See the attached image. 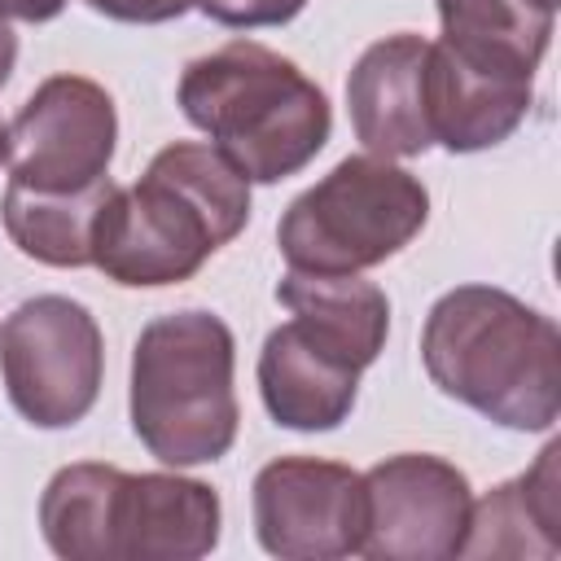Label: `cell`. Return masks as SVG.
Returning <instances> with one entry per match:
<instances>
[{"label": "cell", "mask_w": 561, "mask_h": 561, "mask_svg": "<svg viewBox=\"0 0 561 561\" xmlns=\"http://www.w3.org/2000/svg\"><path fill=\"white\" fill-rule=\"evenodd\" d=\"M250 219V180L215 149L175 140L153 153L131 188L105 197L92 263L131 289L180 285Z\"/></svg>", "instance_id": "1"}, {"label": "cell", "mask_w": 561, "mask_h": 561, "mask_svg": "<svg viewBox=\"0 0 561 561\" xmlns=\"http://www.w3.org/2000/svg\"><path fill=\"white\" fill-rule=\"evenodd\" d=\"M430 381L508 430H552L561 412L557 324L495 285H456L421 329Z\"/></svg>", "instance_id": "2"}, {"label": "cell", "mask_w": 561, "mask_h": 561, "mask_svg": "<svg viewBox=\"0 0 561 561\" xmlns=\"http://www.w3.org/2000/svg\"><path fill=\"white\" fill-rule=\"evenodd\" d=\"M180 110L250 184H276L302 171L333 127L324 92L289 57L254 39H232L188 61Z\"/></svg>", "instance_id": "3"}, {"label": "cell", "mask_w": 561, "mask_h": 561, "mask_svg": "<svg viewBox=\"0 0 561 561\" xmlns=\"http://www.w3.org/2000/svg\"><path fill=\"white\" fill-rule=\"evenodd\" d=\"M232 329L210 311H171L131 351V430L162 465H210L237 438Z\"/></svg>", "instance_id": "4"}, {"label": "cell", "mask_w": 561, "mask_h": 561, "mask_svg": "<svg viewBox=\"0 0 561 561\" xmlns=\"http://www.w3.org/2000/svg\"><path fill=\"white\" fill-rule=\"evenodd\" d=\"M430 219L425 184L377 153L342 158L289 202L276 245L298 272H364L394 259Z\"/></svg>", "instance_id": "5"}, {"label": "cell", "mask_w": 561, "mask_h": 561, "mask_svg": "<svg viewBox=\"0 0 561 561\" xmlns=\"http://www.w3.org/2000/svg\"><path fill=\"white\" fill-rule=\"evenodd\" d=\"M105 342L92 311L61 294L18 302L0 324V377L9 403L39 430L83 421L101 394Z\"/></svg>", "instance_id": "6"}, {"label": "cell", "mask_w": 561, "mask_h": 561, "mask_svg": "<svg viewBox=\"0 0 561 561\" xmlns=\"http://www.w3.org/2000/svg\"><path fill=\"white\" fill-rule=\"evenodd\" d=\"M118 140V114L101 83L83 75L44 79L9 123L13 184L75 193L105 180Z\"/></svg>", "instance_id": "7"}, {"label": "cell", "mask_w": 561, "mask_h": 561, "mask_svg": "<svg viewBox=\"0 0 561 561\" xmlns=\"http://www.w3.org/2000/svg\"><path fill=\"white\" fill-rule=\"evenodd\" d=\"M469 478L421 451L390 456L364 473V539L373 561H447L460 557L469 526Z\"/></svg>", "instance_id": "8"}, {"label": "cell", "mask_w": 561, "mask_h": 561, "mask_svg": "<svg viewBox=\"0 0 561 561\" xmlns=\"http://www.w3.org/2000/svg\"><path fill=\"white\" fill-rule=\"evenodd\" d=\"M254 530L280 561H333L359 552L364 473L316 456H280L263 465L254 478Z\"/></svg>", "instance_id": "9"}, {"label": "cell", "mask_w": 561, "mask_h": 561, "mask_svg": "<svg viewBox=\"0 0 561 561\" xmlns=\"http://www.w3.org/2000/svg\"><path fill=\"white\" fill-rule=\"evenodd\" d=\"M219 543V495L180 473H118L110 561H197Z\"/></svg>", "instance_id": "10"}, {"label": "cell", "mask_w": 561, "mask_h": 561, "mask_svg": "<svg viewBox=\"0 0 561 561\" xmlns=\"http://www.w3.org/2000/svg\"><path fill=\"white\" fill-rule=\"evenodd\" d=\"M359 373L364 368L342 346L298 316L272 329L259 351V394L285 430H337L355 408Z\"/></svg>", "instance_id": "11"}, {"label": "cell", "mask_w": 561, "mask_h": 561, "mask_svg": "<svg viewBox=\"0 0 561 561\" xmlns=\"http://www.w3.org/2000/svg\"><path fill=\"white\" fill-rule=\"evenodd\" d=\"M430 39L386 35L368 44L346 79V110L359 145L377 158H416L434 145L425 114Z\"/></svg>", "instance_id": "12"}, {"label": "cell", "mask_w": 561, "mask_h": 561, "mask_svg": "<svg viewBox=\"0 0 561 561\" xmlns=\"http://www.w3.org/2000/svg\"><path fill=\"white\" fill-rule=\"evenodd\" d=\"M535 96V83H508L469 70L443 44H430L425 57V114L434 145L451 153H478L517 131Z\"/></svg>", "instance_id": "13"}, {"label": "cell", "mask_w": 561, "mask_h": 561, "mask_svg": "<svg viewBox=\"0 0 561 561\" xmlns=\"http://www.w3.org/2000/svg\"><path fill=\"white\" fill-rule=\"evenodd\" d=\"M552 13L539 0H438L443 48L478 75L535 83V66L552 35Z\"/></svg>", "instance_id": "14"}, {"label": "cell", "mask_w": 561, "mask_h": 561, "mask_svg": "<svg viewBox=\"0 0 561 561\" xmlns=\"http://www.w3.org/2000/svg\"><path fill=\"white\" fill-rule=\"evenodd\" d=\"M561 443H548L513 482H500L491 495L469 504V526L460 557H557L561 552Z\"/></svg>", "instance_id": "15"}, {"label": "cell", "mask_w": 561, "mask_h": 561, "mask_svg": "<svg viewBox=\"0 0 561 561\" xmlns=\"http://www.w3.org/2000/svg\"><path fill=\"white\" fill-rule=\"evenodd\" d=\"M276 298L307 320L316 333H324L333 346H342L359 368H368L390 333V302L373 280H359V272H298L289 267L276 285Z\"/></svg>", "instance_id": "16"}, {"label": "cell", "mask_w": 561, "mask_h": 561, "mask_svg": "<svg viewBox=\"0 0 561 561\" xmlns=\"http://www.w3.org/2000/svg\"><path fill=\"white\" fill-rule=\"evenodd\" d=\"M110 193H114L110 175L75 193H48V188H26L9 180L0 219L26 259L48 267H83L92 263V232Z\"/></svg>", "instance_id": "17"}, {"label": "cell", "mask_w": 561, "mask_h": 561, "mask_svg": "<svg viewBox=\"0 0 561 561\" xmlns=\"http://www.w3.org/2000/svg\"><path fill=\"white\" fill-rule=\"evenodd\" d=\"M123 469L114 465H66L48 478L39 500V526L66 561H110V500Z\"/></svg>", "instance_id": "18"}, {"label": "cell", "mask_w": 561, "mask_h": 561, "mask_svg": "<svg viewBox=\"0 0 561 561\" xmlns=\"http://www.w3.org/2000/svg\"><path fill=\"white\" fill-rule=\"evenodd\" d=\"M307 0H197V9L224 26H280L302 13Z\"/></svg>", "instance_id": "19"}, {"label": "cell", "mask_w": 561, "mask_h": 561, "mask_svg": "<svg viewBox=\"0 0 561 561\" xmlns=\"http://www.w3.org/2000/svg\"><path fill=\"white\" fill-rule=\"evenodd\" d=\"M83 4L114 22H171L184 18L197 0H83Z\"/></svg>", "instance_id": "20"}, {"label": "cell", "mask_w": 561, "mask_h": 561, "mask_svg": "<svg viewBox=\"0 0 561 561\" xmlns=\"http://www.w3.org/2000/svg\"><path fill=\"white\" fill-rule=\"evenodd\" d=\"M66 9V0H0V18H18V22H48Z\"/></svg>", "instance_id": "21"}, {"label": "cell", "mask_w": 561, "mask_h": 561, "mask_svg": "<svg viewBox=\"0 0 561 561\" xmlns=\"http://www.w3.org/2000/svg\"><path fill=\"white\" fill-rule=\"evenodd\" d=\"M13 61H18V35L9 31V18H0V88L9 83Z\"/></svg>", "instance_id": "22"}, {"label": "cell", "mask_w": 561, "mask_h": 561, "mask_svg": "<svg viewBox=\"0 0 561 561\" xmlns=\"http://www.w3.org/2000/svg\"><path fill=\"white\" fill-rule=\"evenodd\" d=\"M9 162V123L0 118V167Z\"/></svg>", "instance_id": "23"}, {"label": "cell", "mask_w": 561, "mask_h": 561, "mask_svg": "<svg viewBox=\"0 0 561 561\" xmlns=\"http://www.w3.org/2000/svg\"><path fill=\"white\" fill-rule=\"evenodd\" d=\"M539 4H548V9H557V0H539Z\"/></svg>", "instance_id": "24"}]
</instances>
